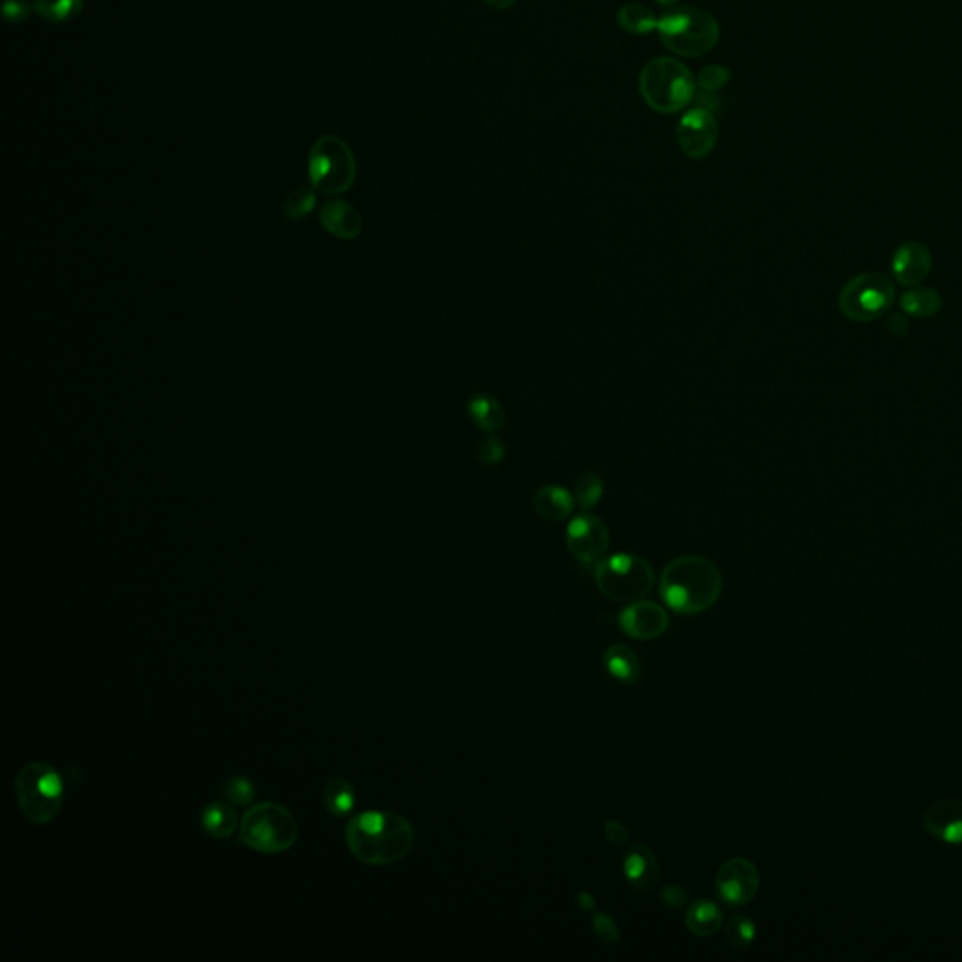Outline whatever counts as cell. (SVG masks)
I'll return each mask as SVG.
<instances>
[{"instance_id": "obj_31", "label": "cell", "mask_w": 962, "mask_h": 962, "mask_svg": "<svg viewBox=\"0 0 962 962\" xmlns=\"http://www.w3.org/2000/svg\"><path fill=\"white\" fill-rule=\"evenodd\" d=\"M730 78V70H728L726 66L709 64V66H705V68L699 72V76L696 78V85H698V89L705 91V93H718L720 89L726 87V83L730 81Z\"/></svg>"}, {"instance_id": "obj_28", "label": "cell", "mask_w": 962, "mask_h": 962, "mask_svg": "<svg viewBox=\"0 0 962 962\" xmlns=\"http://www.w3.org/2000/svg\"><path fill=\"white\" fill-rule=\"evenodd\" d=\"M222 792H224L226 801L232 803L235 807H247V805H250V803L254 801V797H256V788H254L252 780L247 778V776L241 775L228 778V780L224 782Z\"/></svg>"}, {"instance_id": "obj_22", "label": "cell", "mask_w": 962, "mask_h": 962, "mask_svg": "<svg viewBox=\"0 0 962 962\" xmlns=\"http://www.w3.org/2000/svg\"><path fill=\"white\" fill-rule=\"evenodd\" d=\"M322 799H324V807L331 816L346 818L356 807V790L346 778L333 776L324 786Z\"/></svg>"}, {"instance_id": "obj_27", "label": "cell", "mask_w": 962, "mask_h": 962, "mask_svg": "<svg viewBox=\"0 0 962 962\" xmlns=\"http://www.w3.org/2000/svg\"><path fill=\"white\" fill-rule=\"evenodd\" d=\"M602 495H604V481L600 480V476L594 472H585L575 483V504H579V508L585 512L596 508Z\"/></svg>"}, {"instance_id": "obj_32", "label": "cell", "mask_w": 962, "mask_h": 962, "mask_svg": "<svg viewBox=\"0 0 962 962\" xmlns=\"http://www.w3.org/2000/svg\"><path fill=\"white\" fill-rule=\"evenodd\" d=\"M590 923H592V931H594V934H596L604 944H607V946H613V944H617V942L621 940V931H619L617 921L609 916V914H606V912H596V914H592Z\"/></svg>"}, {"instance_id": "obj_39", "label": "cell", "mask_w": 962, "mask_h": 962, "mask_svg": "<svg viewBox=\"0 0 962 962\" xmlns=\"http://www.w3.org/2000/svg\"><path fill=\"white\" fill-rule=\"evenodd\" d=\"M481 2L493 10H510L517 0H481Z\"/></svg>"}, {"instance_id": "obj_3", "label": "cell", "mask_w": 962, "mask_h": 962, "mask_svg": "<svg viewBox=\"0 0 962 962\" xmlns=\"http://www.w3.org/2000/svg\"><path fill=\"white\" fill-rule=\"evenodd\" d=\"M639 93L654 111L677 113L694 102L698 85L688 66L681 61L658 57L643 66L639 74Z\"/></svg>"}, {"instance_id": "obj_38", "label": "cell", "mask_w": 962, "mask_h": 962, "mask_svg": "<svg viewBox=\"0 0 962 962\" xmlns=\"http://www.w3.org/2000/svg\"><path fill=\"white\" fill-rule=\"evenodd\" d=\"M895 327H899L900 337L908 333V322H906L900 314H893V316L889 318V322H887V329H889V331H893Z\"/></svg>"}, {"instance_id": "obj_35", "label": "cell", "mask_w": 962, "mask_h": 962, "mask_svg": "<svg viewBox=\"0 0 962 962\" xmlns=\"http://www.w3.org/2000/svg\"><path fill=\"white\" fill-rule=\"evenodd\" d=\"M660 899H662V902H664L668 908H675V910H677V908H684V906L688 904L690 897H688V893L684 891L683 887H679V885H668V887H664Z\"/></svg>"}, {"instance_id": "obj_21", "label": "cell", "mask_w": 962, "mask_h": 962, "mask_svg": "<svg viewBox=\"0 0 962 962\" xmlns=\"http://www.w3.org/2000/svg\"><path fill=\"white\" fill-rule=\"evenodd\" d=\"M607 673L622 684H634L641 677V664L636 652L626 645H611L604 651Z\"/></svg>"}, {"instance_id": "obj_12", "label": "cell", "mask_w": 962, "mask_h": 962, "mask_svg": "<svg viewBox=\"0 0 962 962\" xmlns=\"http://www.w3.org/2000/svg\"><path fill=\"white\" fill-rule=\"evenodd\" d=\"M718 141V123L709 109H688L677 125V143L688 158H705Z\"/></svg>"}, {"instance_id": "obj_20", "label": "cell", "mask_w": 962, "mask_h": 962, "mask_svg": "<svg viewBox=\"0 0 962 962\" xmlns=\"http://www.w3.org/2000/svg\"><path fill=\"white\" fill-rule=\"evenodd\" d=\"M684 925L694 936L707 938V936H714L716 932L722 929L724 916H722V910L714 904L713 900H696L686 910Z\"/></svg>"}, {"instance_id": "obj_24", "label": "cell", "mask_w": 962, "mask_h": 962, "mask_svg": "<svg viewBox=\"0 0 962 962\" xmlns=\"http://www.w3.org/2000/svg\"><path fill=\"white\" fill-rule=\"evenodd\" d=\"M617 23H619L622 31L639 34V36L658 31L656 14L645 4H637V2H630V4L622 6L621 10L617 12Z\"/></svg>"}, {"instance_id": "obj_26", "label": "cell", "mask_w": 962, "mask_h": 962, "mask_svg": "<svg viewBox=\"0 0 962 962\" xmlns=\"http://www.w3.org/2000/svg\"><path fill=\"white\" fill-rule=\"evenodd\" d=\"M34 10L49 23H68L83 10V0H34Z\"/></svg>"}, {"instance_id": "obj_4", "label": "cell", "mask_w": 962, "mask_h": 962, "mask_svg": "<svg viewBox=\"0 0 962 962\" xmlns=\"http://www.w3.org/2000/svg\"><path fill=\"white\" fill-rule=\"evenodd\" d=\"M17 807L21 814L34 825H47L57 820L64 801L63 776L46 761L25 763L17 771Z\"/></svg>"}, {"instance_id": "obj_11", "label": "cell", "mask_w": 962, "mask_h": 962, "mask_svg": "<svg viewBox=\"0 0 962 962\" xmlns=\"http://www.w3.org/2000/svg\"><path fill=\"white\" fill-rule=\"evenodd\" d=\"M714 887L726 904L745 906L760 891V870L745 857H733L716 872Z\"/></svg>"}, {"instance_id": "obj_29", "label": "cell", "mask_w": 962, "mask_h": 962, "mask_svg": "<svg viewBox=\"0 0 962 962\" xmlns=\"http://www.w3.org/2000/svg\"><path fill=\"white\" fill-rule=\"evenodd\" d=\"M314 207H316V192L311 188H297L284 202V215L290 220H301L309 217Z\"/></svg>"}, {"instance_id": "obj_34", "label": "cell", "mask_w": 962, "mask_h": 962, "mask_svg": "<svg viewBox=\"0 0 962 962\" xmlns=\"http://www.w3.org/2000/svg\"><path fill=\"white\" fill-rule=\"evenodd\" d=\"M32 6L27 0H6L4 2V17L10 23L25 21L31 16Z\"/></svg>"}, {"instance_id": "obj_9", "label": "cell", "mask_w": 962, "mask_h": 962, "mask_svg": "<svg viewBox=\"0 0 962 962\" xmlns=\"http://www.w3.org/2000/svg\"><path fill=\"white\" fill-rule=\"evenodd\" d=\"M893 301V280L884 273L869 271L857 275L842 286L838 295V309L852 322L869 324L872 320L882 318L885 312L891 309Z\"/></svg>"}, {"instance_id": "obj_25", "label": "cell", "mask_w": 962, "mask_h": 962, "mask_svg": "<svg viewBox=\"0 0 962 962\" xmlns=\"http://www.w3.org/2000/svg\"><path fill=\"white\" fill-rule=\"evenodd\" d=\"M900 309L914 318H931L942 309V297L932 288H914L900 297Z\"/></svg>"}, {"instance_id": "obj_17", "label": "cell", "mask_w": 962, "mask_h": 962, "mask_svg": "<svg viewBox=\"0 0 962 962\" xmlns=\"http://www.w3.org/2000/svg\"><path fill=\"white\" fill-rule=\"evenodd\" d=\"M320 222L327 233L344 241H352L361 233L363 220L356 209L348 202L331 200L320 209Z\"/></svg>"}, {"instance_id": "obj_5", "label": "cell", "mask_w": 962, "mask_h": 962, "mask_svg": "<svg viewBox=\"0 0 962 962\" xmlns=\"http://www.w3.org/2000/svg\"><path fill=\"white\" fill-rule=\"evenodd\" d=\"M299 825L294 814L275 801L250 807L239 827V842L258 854H284L294 848Z\"/></svg>"}, {"instance_id": "obj_40", "label": "cell", "mask_w": 962, "mask_h": 962, "mask_svg": "<svg viewBox=\"0 0 962 962\" xmlns=\"http://www.w3.org/2000/svg\"><path fill=\"white\" fill-rule=\"evenodd\" d=\"M656 2H658V4H662V6H669V8H671V6L679 4L681 0H656Z\"/></svg>"}, {"instance_id": "obj_14", "label": "cell", "mask_w": 962, "mask_h": 962, "mask_svg": "<svg viewBox=\"0 0 962 962\" xmlns=\"http://www.w3.org/2000/svg\"><path fill=\"white\" fill-rule=\"evenodd\" d=\"M923 829L951 846L962 844V799H940L921 814Z\"/></svg>"}, {"instance_id": "obj_8", "label": "cell", "mask_w": 962, "mask_h": 962, "mask_svg": "<svg viewBox=\"0 0 962 962\" xmlns=\"http://www.w3.org/2000/svg\"><path fill=\"white\" fill-rule=\"evenodd\" d=\"M356 160L350 147L337 136H322L312 145L309 179L316 192L337 196L356 181Z\"/></svg>"}, {"instance_id": "obj_10", "label": "cell", "mask_w": 962, "mask_h": 962, "mask_svg": "<svg viewBox=\"0 0 962 962\" xmlns=\"http://www.w3.org/2000/svg\"><path fill=\"white\" fill-rule=\"evenodd\" d=\"M566 545L577 562H581L583 566H596L606 557L609 528L600 517L581 513L568 525Z\"/></svg>"}, {"instance_id": "obj_19", "label": "cell", "mask_w": 962, "mask_h": 962, "mask_svg": "<svg viewBox=\"0 0 962 962\" xmlns=\"http://www.w3.org/2000/svg\"><path fill=\"white\" fill-rule=\"evenodd\" d=\"M534 508L547 521H564L574 512L575 497L560 485H544L534 493Z\"/></svg>"}, {"instance_id": "obj_37", "label": "cell", "mask_w": 962, "mask_h": 962, "mask_svg": "<svg viewBox=\"0 0 962 962\" xmlns=\"http://www.w3.org/2000/svg\"><path fill=\"white\" fill-rule=\"evenodd\" d=\"M577 904H579V908H581V910H585V912H594V908H596V899H594V895H590V893H587V891H583V893H579V895H577Z\"/></svg>"}, {"instance_id": "obj_1", "label": "cell", "mask_w": 962, "mask_h": 962, "mask_svg": "<svg viewBox=\"0 0 962 962\" xmlns=\"http://www.w3.org/2000/svg\"><path fill=\"white\" fill-rule=\"evenodd\" d=\"M346 846L359 863L386 867L412 852L416 833L412 823L388 810H367L350 818L344 831Z\"/></svg>"}, {"instance_id": "obj_16", "label": "cell", "mask_w": 962, "mask_h": 962, "mask_svg": "<svg viewBox=\"0 0 962 962\" xmlns=\"http://www.w3.org/2000/svg\"><path fill=\"white\" fill-rule=\"evenodd\" d=\"M622 872L626 882L636 891H649L660 880L658 859L645 844H634L626 850Z\"/></svg>"}, {"instance_id": "obj_30", "label": "cell", "mask_w": 962, "mask_h": 962, "mask_svg": "<svg viewBox=\"0 0 962 962\" xmlns=\"http://www.w3.org/2000/svg\"><path fill=\"white\" fill-rule=\"evenodd\" d=\"M726 938L733 947H748L756 938V923L748 916L737 914L726 925Z\"/></svg>"}, {"instance_id": "obj_18", "label": "cell", "mask_w": 962, "mask_h": 962, "mask_svg": "<svg viewBox=\"0 0 962 962\" xmlns=\"http://www.w3.org/2000/svg\"><path fill=\"white\" fill-rule=\"evenodd\" d=\"M203 831L211 838L226 840L241 827V816L228 801H213L202 810Z\"/></svg>"}, {"instance_id": "obj_7", "label": "cell", "mask_w": 962, "mask_h": 962, "mask_svg": "<svg viewBox=\"0 0 962 962\" xmlns=\"http://www.w3.org/2000/svg\"><path fill=\"white\" fill-rule=\"evenodd\" d=\"M598 590L613 602L632 604L643 600L654 587V570L643 557L619 553L594 566Z\"/></svg>"}, {"instance_id": "obj_36", "label": "cell", "mask_w": 962, "mask_h": 962, "mask_svg": "<svg viewBox=\"0 0 962 962\" xmlns=\"http://www.w3.org/2000/svg\"><path fill=\"white\" fill-rule=\"evenodd\" d=\"M604 833H606L607 840L617 848H624V846L630 844V835H628V831L622 823L607 822Z\"/></svg>"}, {"instance_id": "obj_33", "label": "cell", "mask_w": 962, "mask_h": 962, "mask_svg": "<svg viewBox=\"0 0 962 962\" xmlns=\"http://www.w3.org/2000/svg\"><path fill=\"white\" fill-rule=\"evenodd\" d=\"M478 455H480L481 463L483 465H498L504 455H506V448L504 444L495 438V436H489L485 438L478 448Z\"/></svg>"}, {"instance_id": "obj_15", "label": "cell", "mask_w": 962, "mask_h": 962, "mask_svg": "<svg viewBox=\"0 0 962 962\" xmlns=\"http://www.w3.org/2000/svg\"><path fill=\"white\" fill-rule=\"evenodd\" d=\"M931 269V250L919 241L904 243L893 254V260H891L893 277L902 286H916L919 282H923L929 277Z\"/></svg>"}, {"instance_id": "obj_6", "label": "cell", "mask_w": 962, "mask_h": 962, "mask_svg": "<svg viewBox=\"0 0 962 962\" xmlns=\"http://www.w3.org/2000/svg\"><path fill=\"white\" fill-rule=\"evenodd\" d=\"M656 32L671 53L696 59L707 55L716 46L720 27L709 12L694 6H679L658 19Z\"/></svg>"}, {"instance_id": "obj_23", "label": "cell", "mask_w": 962, "mask_h": 962, "mask_svg": "<svg viewBox=\"0 0 962 962\" xmlns=\"http://www.w3.org/2000/svg\"><path fill=\"white\" fill-rule=\"evenodd\" d=\"M468 414H470V419L485 433H497L506 421L502 404L498 403L495 397H489V395L472 397L470 403H468Z\"/></svg>"}, {"instance_id": "obj_2", "label": "cell", "mask_w": 962, "mask_h": 962, "mask_svg": "<svg viewBox=\"0 0 962 962\" xmlns=\"http://www.w3.org/2000/svg\"><path fill=\"white\" fill-rule=\"evenodd\" d=\"M722 575L713 562L699 555L671 560L660 577V594L669 609L681 615H698L718 602Z\"/></svg>"}, {"instance_id": "obj_13", "label": "cell", "mask_w": 962, "mask_h": 962, "mask_svg": "<svg viewBox=\"0 0 962 962\" xmlns=\"http://www.w3.org/2000/svg\"><path fill=\"white\" fill-rule=\"evenodd\" d=\"M619 624L626 636L649 641L662 636L669 626L668 611L654 602H632L619 615Z\"/></svg>"}]
</instances>
